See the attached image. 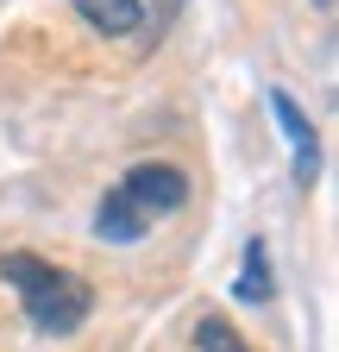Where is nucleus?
Returning <instances> with one entry per match:
<instances>
[{"label": "nucleus", "instance_id": "423d86ee", "mask_svg": "<svg viewBox=\"0 0 339 352\" xmlns=\"http://www.w3.org/2000/svg\"><path fill=\"white\" fill-rule=\"evenodd\" d=\"M195 346H201V352H251V346L233 333L226 315H201V321H195Z\"/></svg>", "mask_w": 339, "mask_h": 352}, {"label": "nucleus", "instance_id": "7ed1b4c3", "mask_svg": "<svg viewBox=\"0 0 339 352\" xmlns=\"http://www.w3.org/2000/svg\"><path fill=\"white\" fill-rule=\"evenodd\" d=\"M270 113H277V126H283V139H289V151H295V183H314L320 176V145H314V120L302 113V101L295 95H283V88H270Z\"/></svg>", "mask_w": 339, "mask_h": 352}, {"label": "nucleus", "instance_id": "f03ea898", "mask_svg": "<svg viewBox=\"0 0 339 352\" xmlns=\"http://www.w3.org/2000/svg\"><path fill=\"white\" fill-rule=\"evenodd\" d=\"M0 277H7L13 296L25 302V321L38 333H51V340L75 333L82 321H89V308H95L89 283H82L75 271H63V264L38 258V252H7V258H0Z\"/></svg>", "mask_w": 339, "mask_h": 352}, {"label": "nucleus", "instance_id": "0eeeda50", "mask_svg": "<svg viewBox=\"0 0 339 352\" xmlns=\"http://www.w3.org/2000/svg\"><path fill=\"white\" fill-rule=\"evenodd\" d=\"M320 7H333V0H320Z\"/></svg>", "mask_w": 339, "mask_h": 352}, {"label": "nucleus", "instance_id": "20e7f679", "mask_svg": "<svg viewBox=\"0 0 339 352\" xmlns=\"http://www.w3.org/2000/svg\"><path fill=\"white\" fill-rule=\"evenodd\" d=\"M75 13L89 19L95 32H107V38H132L145 25V7H139V0H75Z\"/></svg>", "mask_w": 339, "mask_h": 352}, {"label": "nucleus", "instance_id": "f257e3e1", "mask_svg": "<svg viewBox=\"0 0 339 352\" xmlns=\"http://www.w3.org/2000/svg\"><path fill=\"white\" fill-rule=\"evenodd\" d=\"M189 201V176L176 170V164H132L119 176V183L101 195V208H95V239H107V245H132V239H145L163 214H176Z\"/></svg>", "mask_w": 339, "mask_h": 352}, {"label": "nucleus", "instance_id": "39448f33", "mask_svg": "<svg viewBox=\"0 0 339 352\" xmlns=\"http://www.w3.org/2000/svg\"><path fill=\"white\" fill-rule=\"evenodd\" d=\"M270 252L264 239H245V271H239V302H270Z\"/></svg>", "mask_w": 339, "mask_h": 352}]
</instances>
